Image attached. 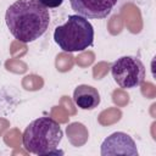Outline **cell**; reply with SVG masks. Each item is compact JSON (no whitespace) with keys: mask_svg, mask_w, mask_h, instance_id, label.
<instances>
[{"mask_svg":"<svg viewBox=\"0 0 156 156\" xmlns=\"http://www.w3.org/2000/svg\"><path fill=\"white\" fill-rule=\"evenodd\" d=\"M113 80L123 89L139 87L145 79V66L139 57L122 56L111 66Z\"/></svg>","mask_w":156,"mask_h":156,"instance_id":"277c9868","label":"cell"},{"mask_svg":"<svg viewBox=\"0 0 156 156\" xmlns=\"http://www.w3.org/2000/svg\"><path fill=\"white\" fill-rule=\"evenodd\" d=\"M54 40L66 52L84 51L93 45L94 28L88 18L80 15H69L65 24L56 27Z\"/></svg>","mask_w":156,"mask_h":156,"instance_id":"3957f363","label":"cell"},{"mask_svg":"<svg viewBox=\"0 0 156 156\" xmlns=\"http://www.w3.org/2000/svg\"><path fill=\"white\" fill-rule=\"evenodd\" d=\"M102 156L107 155H130L138 156L136 144L127 133L115 132L110 136H107L101 144Z\"/></svg>","mask_w":156,"mask_h":156,"instance_id":"8992f818","label":"cell"},{"mask_svg":"<svg viewBox=\"0 0 156 156\" xmlns=\"http://www.w3.org/2000/svg\"><path fill=\"white\" fill-rule=\"evenodd\" d=\"M5 22L16 39L22 43H32L46 32L50 13L39 0H17L7 7Z\"/></svg>","mask_w":156,"mask_h":156,"instance_id":"6da1fadb","label":"cell"},{"mask_svg":"<svg viewBox=\"0 0 156 156\" xmlns=\"http://www.w3.org/2000/svg\"><path fill=\"white\" fill-rule=\"evenodd\" d=\"M61 126L50 117H39L32 121L24 129L22 143L26 150L35 155L58 154L57 147L62 140Z\"/></svg>","mask_w":156,"mask_h":156,"instance_id":"7a4b0ae2","label":"cell"},{"mask_svg":"<svg viewBox=\"0 0 156 156\" xmlns=\"http://www.w3.org/2000/svg\"><path fill=\"white\" fill-rule=\"evenodd\" d=\"M73 101L82 110H94L99 106L101 99L99 91L94 87L80 84L73 91Z\"/></svg>","mask_w":156,"mask_h":156,"instance_id":"52a82bcc","label":"cell"},{"mask_svg":"<svg viewBox=\"0 0 156 156\" xmlns=\"http://www.w3.org/2000/svg\"><path fill=\"white\" fill-rule=\"evenodd\" d=\"M118 0H69L71 7L77 15L91 20L106 18Z\"/></svg>","mask_w":156,"mask_h":156,"instance_id":"5b68a950","label":"cell"},{"mask_svg":"<svg viewBox=\"0 0 156 156\" xmlns=\"http://www.w3.org/2000/svg\"><path fill=\"white\" fill-rule=\"evenodd\" d=\"M39 2H41L48 9H55L58 7L63 2V0H39Z\"/></svg>","mask_w":156,"mask_h":156,"instance_id":"ba28073f","label":"cell"}]
</instances>
